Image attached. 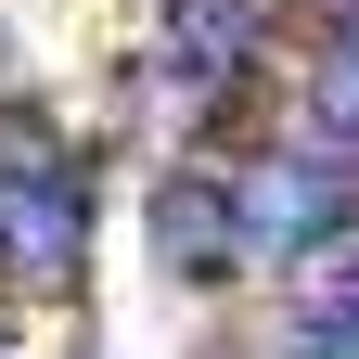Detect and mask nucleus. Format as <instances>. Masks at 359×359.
Segmentation results:
<instances>
[{"mask_svg":"<svg viewBox=\"0 0 359 359\" xmlns=\"http://www.w3.org/2000/svg\"><path fill=\"white\" fill-rule=\"evenodd\" d=\"M257 39H269V0H167V52L193 65V77L257 65Z\"/></svg>","mask_w":359,"mask_h":359,"instance_id":"nucleus-4","label":"nucleus"},{"mask_svg":"<svg viewBox=\"0 0 359 359\" xmlns=\"http://www.w3.org/2000/svg\"><path fill=\"white\" fill-rule=\"evenodd\" d=\"M154 257L180 269V283H231V269H244V218H231V180L180 167L167 193H154Z\"/></svg>","mask_w":359,"mask_h":359,"instance_id":"nucleus-3","label":"nucleus"},{"mask_svg":"<svg viewBox=\"0 0 359 359\" xmlns=\"http://www.w3.org/2000/svg\"><path fill=\"white\" fill-rule=\"evenodd\" d=\"M52 180H77L65 167V128L13 90V103H0V193H52Z\"/></svg>","mask_w":359,"mask_h":359,"instance_id":"nucleus-5","label":"nucleus"},{"mask_svg":"<svg viewBox=\"0 0 359 359\" xmlns=\"http://www.w3.org/2000/svg\"><path fill=\"white\" fill-rule=\"evenodd\" d=\"M295 359H359V295H308L295 308Z\"/></svg>","mask_w":359,"mask_h":359,"instance_id":"nucleus-6","label":"nucleus"},{"mask_svg":"<svg viewBox=\"0 0 359 359\" xmlns=\"http://www.w3.org/2000/svg\"><path fill=\"white\" fill-rule=\"evenodd\" d=\"M346 205H359V167H321V154H257V167H231L244 257H269V244H321Z\"/></svg>","mask_w":359,"mask_h":359,"instance_id":"nucleus-2","label":"nucleus"},{"mask_svg":"<svg viewBox=\"0 0 359 359\" xmlns=\"http://www.w3.org/2000/svg\"><path fill=\"white\" fill-rule=\"evenodd\" d=\"M77 269H90V205H77V180L0 193V295H13V308H77Z\"/></svg>","mask_w":359,"mask_h":359,"instance_id":"nucleus-1","label":"nucleus"}]
</instances>
